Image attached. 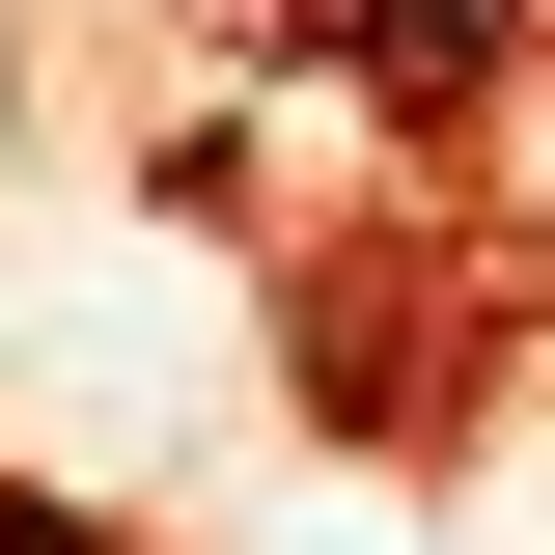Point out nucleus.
Returning a JSON list of instances; mask_svg holds the SVG:
<instances>
[{
  "mask_svg": "<svg viewBox=\"0 0 555 555\" xmlns=\"http://www.w3.org/2000/svg\"><path fill=\"white\" fill-rule=\"evenodd\" d=\"M361 28H416V56H444V28H528V0H361Z\"/></svg>",
  "mask_w": 555,
  "mask_h": 555,
  "instance_id": "1",
  "label": "nucleus"
}]
</instances>
